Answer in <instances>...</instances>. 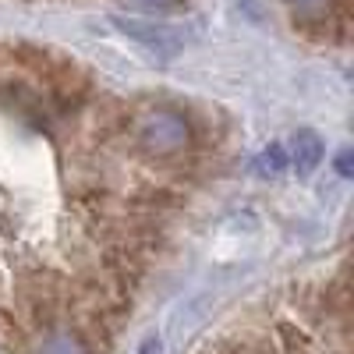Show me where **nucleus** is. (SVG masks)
<instances>
[{
    "label": "nucleus",
    "instance_id": "7ed1b4c3",
    "mask_svg": "<svg viewBox=\"0 0 354 354\" xmlns=\"http://www.w3.org/2000/svg\"><path fill=\"white\" fill-rule=\"evenodd\" d=\"M322 156H326V145H322V138H319L315 131H298V135L290 138L287 160L298 167V174H312V170L322 163Z\"/></svg>",
    "mask_w": 354,
    "mask_h": 354
},
{
    "label": "nucleus",
    "instance_id": "6e6552de",
    "mask_svg": "<svg viewBox=\"0 0 354 354\" xmlns=\"http://www.w3.org/2000/svg\"><path fill=\"white\" fill-rule=\"evenodd\" d=\"M337 174H340V177H351V174H354V167H351V153H347V149L337 156Z\"/></svg>",
    "mask_w": 354,
    "mask_h": 354
},
{
    "label": "nucleus",
    "instance_id": "f03ea898",
    "mask_svg": "<svg viewBox=\"0 0 354 354\" xmlns=\"http://www.w3.org/2000/svg\"><path fill=\"white\" fill-rule=\"evenodd\" d=\"M113 28L121 36H128L131 43H138L142 50H149L153 57L167 61V57L181 53L185 46V36L177 32L174 25L167 21H153V18H113Z\"/></svg>",
    "mask_w": 354,
    "mask_h": 354
},
{
    "label": "nucleus",
    "instance_id": "0eeeda50",
    "mask_svg": "<svg viewBox=\"0 0 354 354\" xmlns=\"http://www.w3.org/2000/svg\"><path fill=\"white\" fill-rule=\"evenodd\" d=\"M135 354H163V340H160V337H145Z\"/></svg>",
    "mask_w": 354,
    "mask_h": 354
},
{
    "label": "nucleus",
    "instance_id": "423d86ee",
    "mask_svg": "<svg viewBox=\"0 0 354 354\" xmlns=\"http://www.w3.org/2000/svg\"><path fill=\"white\" fill-rule=\"evenodd\" d=\"M287 4L294 8V15H319V11H326L330 0H287Z\"/></svg>",
    "mask_w": 354,
    "mask_h": 354
},
{
    "label": "nucleus",
    "instance_id": "20e7f679",
    "mask_svg": "<svg viewBox=\"0 0 354 354\" xmlns=\"http://www.w3.org/2000/svg\"><path fill=\"white\" fill-rule=\"evenodd\" d=\"M290 167V160H287V149L280 142H270L266 149L255 156V163H252V170L259 174V177H280L283 170Z\"/></svg>",
    "mask_w": 354,
    "mask_h": 354
},
{
    "label": "nucleus",
    "instance_id": "f257e3e1",
    "mask_svg": "<svg viewBox=\"0 0 354 354\" xmlns=\"http://www.w3.org/2000/svg\"><path fill=\"white\" fill-rule=\"evenodd\" d=\"M138 135V145L145 153H153V156H174V153H181L192 131H188V121L181 113H174V110H149L138 121L135 128Z\"/></svg>",
    "mask_w": 354,
    "mask_h": 354
},
{
    "label": "nucleus",
    "instance_id": "39448f33",
    "mask_svg": "<svg viewBox=\"0 0 354 354\" xmlns=\"http://www.w3.org/2000/svg\"><path fill=\"white\" fill-rule=\"evenodd\" d=\"M36 354H88L82 337L75 333H46L39 344H36Z\"/></svg>",
    "mask_w": 354,
    "mask_h": 354
},
{
    "label": "nucleus",
    "instance_id": "1a4fd4ad",
    "mask_svg": "<svg viewBox=\"0 0 354 354\" xmlns=\"http://www.w3.org/2000/svg\"><path fill=\"white\" fill-rule=\"evenodd\" d=\"M131 4H138V8H167V4H174V0H131Z\"/></svg>",
    "mask_w": 354,
    "mask_h": 354
},
{
    "label": "nucleus",
    "instance_id": "9d476101",
    "mask_svg": "<svg viewBox=\"0 0 354 354\" xmlns=\"http://www.w3.org/2000/svg\"><path fill=\"white\" fill-rule=\"evenodd\" d=\"M0 354H4V351H0Z\"/></svg>",
    "mask_w": 354,
    "mask_h": 354
}]
</instances>
